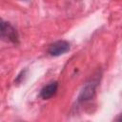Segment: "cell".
I'll return each instance as SVG.
<instances>
[{
  "mask_svg": "<svg viewBox=\"0 0 122 122\" xmlns=\"http://www.w3.org/2000/svg\"><path fill=\"white\" fill-rule=\"evenodd\" d=\"M57 90H58V83L56 81H52L48 85H46L45 87H43V89L40 92V97L44 100L50 99L57 92Z\"/></svg>",
  "mask_w": 122,
  "mask_h": 122,
  "instance_id": "277c9868",
  "label": "cell"
},
{
  "mask_svg": "<svg viewBox=\"0 0 122 122\" xmlns=\"http://www.w3.org/2000/svg\"><path fill=\"white\" fill-rule=\"evenodd\" d=\"M115 120H116V121H120V122H122V113L118 114V116L115 118Z\"/></svg>",
  "mask_w": 122,
  "mask_h": 122,
  "instance_id": "5b68a950",
  "label": "cell"
},
{
  "mask_svg": "<svg viewBox=\"0 0 122 122\" xmlns=\"http://www.w3.org/2000/svg\"><path fill=\"white\" fill-rule=\"evenodd\" d=\"M96 87H97V82L96 81H91V82L87 83L83 87V89L81 90V92L78 95V98H77L78 102L83 103V102L91 100L93 97L94 93H95Z\"/></svg>",
  "mask_w": 122,
  "mask_h": 122,
  "instance_id": "3957f363",
  "label": "cell"
},
{
  "mask_svg": "<svg viewBox=\"0 0 122 122\" xmlns=\"http://www.w3.org/2000/svg\"><path fill=\"white\" fill-rule=\"evenodd\" d=\"M70 50V43L66 40H58L51 44L48 48V53L51 56H60Z\"/></svg>",
  "mask_w": 122,
  "mask_h": 122,
  "instance_id": "7a4b0ae2",
  "label": "cell"
},
{
  "mask_svg": "<svg viewBox=\"0 0 122 122\" xmlns=\"http://www.w3.org/2000/svg\"><path fill=\"white\" fill-rule=\"evenodd\" d=\"M1 37L5 41H10L11 43L19 42V35L15 28H13L10 23L2 20L1 22Z\"/></svg>",
  "mask_w": 122,
  "mask_h": 122,
  "instance_id": "6da1fadb",
  "label": "cell"
}]
</instances>
